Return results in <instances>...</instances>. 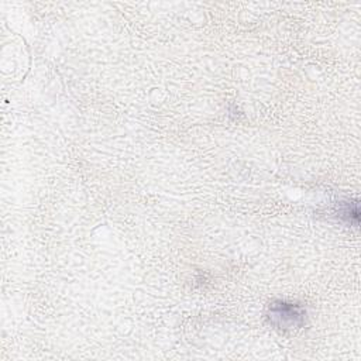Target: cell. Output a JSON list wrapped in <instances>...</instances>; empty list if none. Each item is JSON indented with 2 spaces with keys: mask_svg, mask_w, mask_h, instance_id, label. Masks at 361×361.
<instances>
[{
  "mask_svg": "<svg viewBox=\"0 0 361 361\" xmlns=\"http://www.w3.org/2000/svg\"><path fill=\"white\" fill-rule=\"evenodd\" d=\"M268 319L269 323L278 329H299L305 324L306 310L299 303L275 300L268 307Z\"/></svg>",
  "mask_w": 361,
  "mask_h": 361,
  "instance_id": "obj_1",
  "label": "cell"
},
{
  "mask_svg": "<svg viewBox=\"0 0 361 361\" xmlns=\"http://www.w3.org/2000/svg\"><path fill=\"white\" fill-rule=\"evenodd\" d=\"M336 214L341 221L347 224L357 227L360 223V209L357 202H353V200L340 202L336 207Z\"/></svg>",
  "mask_w": 361,
  "mask_h": 361,
  "instance_id": "obj_2",
  "label": "cell"
}]
</instances>
